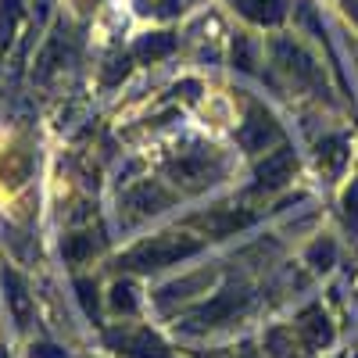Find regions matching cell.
<instances>
[{
	"label": "cell",
	"instance_id": "obj_1",
	"mask_svg": "<svg viewBox=\"0 0 358 358\" xmlns=\"http://www.w3.org/2000/svg\"><path fill=\"white\" fill-rule=\"evenodd\" d=\"M197 251H201V241H194V236H187V233H162V236H151V241L129 248L122 258H118V265L129 268V273H158V268L176 265V262H183V258H190Z\"/></svg>",
	"mask_w": 358,
	"mask_h": 358
},
{
	"label": "cell",
	"instance_id": "obj_2",
	"mask_svg": "<svg viewBox=\"0 0 358 358\" xmlns=\"http://www.w3.org/2000/svg\"><path fill=\"white\" fill-rule=\"evenodd\" d=\"M273 57L276 65L301 86H319V65L297 47L294 40H273Z\"/></svg>",
	"mask_w": 358,
	"mask_h": 358
},
{
	"label": "cell",
	"instance_id": "obj_3",
	"mask_svg": "<svg viewBox=\"0 0 358 358\" xmlns=\"http://www.w3.org/2000/svg\"><path fill=\"white\" fill-rule=\"evenodd\" d=\"M244 305H248V294H244V290H222L212 305L197 308L187 322H190V330H215V326L229 322Z\"/></svg>",
	"mask_w": 358,
	"mask_h": 358
},
{
	"label": "cell",
	"instance_id": "obj_4",
	"mask_svg": "<svg viewBox=\"0 0 358 358\" xmlns=\"http://www.w3.org/2000/svg\"><path fill=\"white\" fill-rule=\"evenodd\" d=\"M276 136H280V129H276V118L268 115L265 108H251L248 111V118H244V126H241V133H236V140H241L248 151H265L268 143H276Z\"/></svg>",
	"mask_w": 358,
	"mask_h": 358
},
{
	"label": "cell",
	"instance_id": "obj_5",
	"mask_svg": "<svg viewBox=\"0 0 358 358\" xmlns=\"http://www.w3.org/2000/svg\"><path fill=\"white\" fill-rule=\"evenodd\" d=\"M169 204H172V194L165 187H158V183H140V187H133L126 194V208L133 215H155V212H162V208H169Z\"/></svg>",
	"mask_w": 358,
	"mask_h": 358
},
{
	"label": "cell",
	"instance_id": "obj_6",
	"mask_svg": "<svg viewBox=\"0 0 358 358\" xmlns=\"http://www.w3.org/2000/svg\"><path fill=\"white\" fill-rule=\"evenodd\" d=\"M111 344L118 351H126L129 358H169V348L151 337L147 330H136V334H111Z\"/></svg>",
	"mask_w": 358,
	"mask_h": 358
},
{
	"label": "cell",
	"instance_id": "obj_7",
	"mask_svg": "<svg viewBox=\"0 0 358 358\" xmlns=\"http://www.w3.org/2000/svg\"><path fill=\"white\" fill-rule=\"evenodd\" d=\"M294 165H297V158H294V151H287V147H280V151H273L262 165H258V183L262 187H283L287 179L294 176Z\"/></svg>",
	"mask_w": 358,
	"mask_h": 358
},
{
	"label": "cell",
	"instance_id": "obj_8",
	"mask_svg": "<svg viewBox=\"0 0 358 358\" xmlns=\"http://www.w3.org/2000/svg\"><path fill=\"white\" fill-rule=\"evenodd\" d=\"M4 290H8V305H11L15 322L25 330L29 319H33V297H29V287L22 283V276L15 273V268H4Z\"/></svg>",
	"mask_w": 358,
	"mask_h": 358
},
{
	"label": "cell",
	"instance_id": "obj_9",
	"mask_svg": "<svg viewBox=\"0 0 358 358\" xmlns=\"http://www.w3.org/2000/svg\"><path fill=\"white\" fill-rule=\"evenodd\" d=\"M236 11L244 18L258 22V25H280L287 18V4L283 0H233Z\"/></svg>",
	"mask_w": 358,
	"mask_h": 358
},
{
	"label": "cell",
	"instance_id": "obj_10",
	"mask_svg": "<svg viewBox=\"0 0 358 358\" xmlns=\"http://www.w3.org/2000/svg\"><path fill=\"white\" fill-rule=\"evenodd\" d=\"M172 172L183 179V183H190V187H201V183H212V158H208L204 151H194V155H183L176 165H172Z\"/></svg>",
	"mask_w": 358,
	"mask_h": 358
},
{
	"label": "cell",
	"instance_id": "obj_11",
	"mask_svg": "<svg viewBox=\"0 0 358 358\" xmlns=\"http://www.w3.org/2000/svg\"><path fill=\"white\" fill-rule=\"evenodd\" d=\"M251 219H255L251 212H212V215H201L197 226H204L208 233H215V236H229L236 229L251 226Z\"/></svg>",
	"mask_w": 358,
	"mask_h": 358
},
{
	"label": "cell",
	"instance_id": "obj_12",
	"mask_svg": "<svg viewBox=\"0 0 358 358\" xmlns=\"http://www.w3.org/2000/svg\"><path fill=\"white\" fill-rule=\"evenodd\" d=\"M297 334L305 337L308 348H322V344H330V337H334L330 322H326V315H322L319 308H308V312L301 315V322H297Z\"/></svg>",
	"mask_w": 358,
	"mask_h": 358
},
{
	"label": "cell",
	"instance_id": "obj_13",
	"mask_svg": "<svg viewBox=\"0 0 358 358\" xmlns=\"http://www.w3.org/2000/svg\"><path fill=\"white\" fill-rule=\"evenodd\" d=\"M176 50V36L172 33H147V36H140V43H136V57L140 62H162L165 54H172Z\"/></svg>",
	"mask_w": 358,
	"mask_h": 358
},
{
	"label": "cell",
	"instance_id": "obj_14",
	"mask_svg": "<svg viewBox=\"0 0 358 358\" xmlns=\"http://www.w3.org/2000/svg\"><path fill=\"white\" fill-rule=\"evenodd\" d=\"M62 255H65L72 265H79V262H86V258H94V255H97L94 233H69L65 244H62Z\"/></svg>",
	"mask_w": 358,
	"mask_h": 358
},
{
	"label": "cell",
	"instance_id": "obj_15",
	"mask_svg": "<svg viewBox=\"0 0 358 358\" xmlns=\"http://www.w3.org/2000/svg\"><path fill=\"white\" fill-rule=\"evenodd\" d=\"M344 158H348V140L344 136H326L319 143V165L326 172H337L344 165Z\"/></svg>",
	"mask_w": 358,
	"mask_h": 358
},
{
	"label": "cell",
	"instance_id": "obj_16",
	"mask_svg": "<svg viewBox=\"0 0 358 358\" xmlns=\"http://www.w3.org/2000/svg\"><path fill=\"white\" fill-rule=\"evenodd\" d=\"M233 65L241 69V72H255V47L248 36H233Z\"/></svg>",
	"mask_w": 358,
	"mask_h": 358
},
{
	"label": "cell",
	"instance_id": "obj_17",
	"mask_svg": "<svg viewBox=\"0 0 358 358\" xmlns=\"http://www.w3.org/2000/svg\"><path fill=\"white\" fill-rule=\"evenodd\" d=\"M18 11H22V0H0V43L11 40V29H15Z\"/></svg>",
	"mask_w": 358,
	"mask_h": 358
},
{
	"label": "cell",
	"instance_id": "obj_18",
	"mask_svg": "<svg viewBox=\"0 0 358 358\" xmlns=\"http://www.w3.org/2000/svg\"><path fill=\"white\" fill-rule=\"evenodd\" d=\"M111 308L115 312H136V297H133V287H126V283H118L115 290H111Z\"/></svg>",
	"mask_w": 358,
	"mask_h": 358
},
{
	"label": "cell",
	"instance_id": "obj_19",
	"mask_svg": "<svg viewBox=\"0 0 358 358\" xmlns=\"http://www.w3.org/2000/svg\"><path fill=\"white\" fill-rule=\"evenodd\" d=\"M308 262L315 265V268H330L334 265V244L330 241H319V244H312V251H308Z\"/></svg>",
	"mask_w": 358,
	"mask_h": 358
},
{
	"label": "cell",
	"instance_id": "obj_20",
	"mask_svg": "<svg viewBox=\"0 0 358 358\" xmlns=\"http://www.w3.org/2000/svg\"><path fill=\"white\" fill-rule=\"evenodd\" d=\"M76 290H79V301H83V308H86L90 315H94V312H97V287L90 283V280H79V283H76Z\"/></svg>",
	"mask_w": 358,
	"mask_h": 358
},
{
	"label": "cell",
	"instance_id": "obj_21",
	"mask_svg": "<svg viewBox=\"0 0 358 358\" xmlns=\"http://www.w3.org/2000/svg\"><path fill=\"white\" fill-rule=\"evenodd\" d=\"M344 215H348V222L358 229V179L348 187V194H344Z\"/></svg>",
	"mask_w": 358,
	"mask_h": 358
},
{
	"label": "cell",
	"instance_id": "obj_22",
	"mask_svg": "<svg viewBox=\"0 0 358 358\" xmlns=\"http://www.w3.org/2000/svg\"><path fill=\"white\" fill-rule=\"evenodd\" d=\"M129 72V57H111L108 69H104V83H115L118 76H126Z\"/></svg>",
	"mask_w": 358,
	"mask_h": 358
},
{
	"label": "cell",
	"instance_id": "obj_23",
	"mask_svg": "<svg viewBox=\"0 0 358 358\" xmlns=\"http://www.w3.org/2000/svg\"><path fill=\"white\" fill-rule=\"evenodd\" d=\"M29 358H69L62 348H54V344H33L29 348Z\"/></svg>",
	"mask_w": 358,
	"mask_h": 358
},
{
	"label": "cell",
	"instance_id": "obj_24",
	"mask_svg": "<svg viewBox=\"0 0 358 358\" xmlns=\"http://www.w3.org/2000/svg\"><path fill=\"white\" fill-rule=\"evenodd\" d=\"M348 11L355 15V22H358V0H348Z\"/></svg>",
	"mask_w": 358,
	"mask_h": 358
},
{
	"label": "cell",
	"instance_id": "obj_25",
	"mask_svg": "<svg viewBox=\"0 0 358 358\" xmlns=\"http://www.w3.org/2000/svg\"><path fill=\"white\" fill-rule=\"evenodd\" d=\"M0 358H8V351H0Z\"/></svg>",
	"mask_w": 358,
	"mask_h": 358
},
{
	"label": "cell",
	"instance_id": "obj_26",
	"mask_svg": "<svg viewBox=\"0 0 358 358\" xmlns=\"http://www.w3.org/2000/svg\"><path fill=\"white\" fill-rule=\"evenodd\" d=\"M244 358H255V355H251V351H248V355H244Z\"/></svg>",
	"mask_w": 358,
	"mask_h": 358
}]
</instances>
